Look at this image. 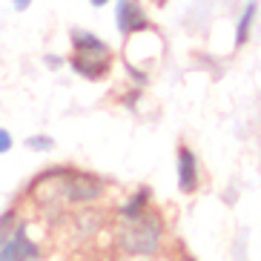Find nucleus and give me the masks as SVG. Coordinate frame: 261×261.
<instances>
[{
  "label": "nucleus",
  "mask_w": 261,
  "mask_h": 261,
  "mask_svg": "<svg viewBox=\"0 0 261 261\" xmlns=\"http://www.w3.org/2000/svg\"><path fill=\"white\" fill-rule=\"evenodd\" d=\"M89 3H92V6H98V9H100V6H103V3H109V0H89Z\"/></svg>",
  "instance_id": "14"
},
{
  "label": "nucleus",
  "mask_w": 261,
  "mask_h": 261,
  "mask_svg": "<svg viewBox=\"0 0 261 261\" xmlns=\"http://www.w3.org/2000/svg\"><path fill=\"white\" fill-rule=\"evenodd\" d=\"M72 43H75L77 52H109L107 43H103L100 38H95L92 32H81V29H75V32H72Z\"/></svg>",
  "instance_id": "7"
},
{
  "label": "nucleus",
  "mask_w": 261,
  "mask_h": 261,
  "mask_svg": "<svg viewBox=\"0 0 261 261\" xmlns=\"http://www.w3.org/2000/svg\"><path fill=\"white\" fill-rule=\"evenodd\" d=\"M123 253L129 255H155L161 247V221L155 215H138L118 238Z\"/></svg>",
  "instance_id": "1"
},
{
  "label": "nucleus",
  "mask_w": 261,
  "mask_h": 261,
  "mask_svg": "<svg viewBox=\"0 0 261 261\" xmlns=\"http://www.w3.org/2000/svg\"><path fill=\"white\" fill-rule=\"evenodd\" d=\"M255 12H258V3H255V0H250V3L244 6V12H241L238 26H236V43H238V46L250 38V26H253V20H255Z\"/></svg>",
  "instance_id": "8"
},
{
  "label": "nucleus",
  "mask_w": 261,
  "mask_h": 261,
  "mask_svg": "<svg viewBox=\"0 0 261 261\" xmlns=\"http://www.w3.org/2000/svg\"><path fill=\"white\" fill-rule=\"evenodd\" d=\"M107 55L109 52H77L75 58H72V69H75L77 75L95 81V77H100L103 72H107V66H109Z\"/></svg>",
  "instance_id": "5"
},
{
  "label": "nucleus",
  "mask_w": 261,
  "mask_h": 261,
  "mask_svg": "<svg viewBox=\"0 0 261 261\" xmlns=\"http://www.w3.org/2000/svg\"><path fill=\"white\" fill-rule=\"evenodd\" d=\"M100 192H103L100 181L92 178V175H86V172H72V175L63 178V195H66L69 201H81V204L98 201Z\"/></svg>",
  "instance_id": "2"
},
{
  "label": "nucleus",
  "mask_w": 261,
  "mask_h": 261,
  "mask_svg": "<svg viewBox=\"0 0 261 261\" xmlns=\"http://www.w3.org/2000/svg\"><path fill=\"white\" fill-rule=\"evenodd\" d=\"M26 146L29 149H38V152H46V149L55 146V141L49 135H32V138H26Z\"/></svg>",
  "instance_id": "11"
},
{
  "label": "nucleus",
  "mask_w": 261,
  "mask_h": 261,
  "mask_svg": "<svg viewBox=\"0 0 261 261\" xmlns=\"http://www.w3.org/2000/svg\"><path fill=\"white\" fill-rule=\"evenodd\" d=\"M12 144H15V138H12V132L0 126V155H3V152H9V149H12Z\"/></svg>",
  "instance_id": "12"
},
{
  "label": "nucleus",
  "mask_w": 261,
  "mask_h": 261,
  "mask_svg": "<svg viewBox=\"0 0 261 261\" xmlns=\"http://www.w3.org/2000/svg\"><path fill=\"white\" fill-rule=\"evenodd\" d=\"M178 187L184 192H192L198 187V161L187 146L178 149Z\"/></svg>",
  "instance_id": "6"
},
{
  "label": "nucleus",
  "mask_w": 261,
  "mask_h": 261,
  "mask_svg": "<svg viewBox=\"0 0 261 261\" xmlns=\"http://www.w3.org/2000/svg\"><path fill=\"white\" fill-rule=\"evenodd\" d=\"M146 198H149V190H138V192H135V198H132L129 204H126V207L121 210V215H123V218H126V221H135L138 215H144V213H141V210H144Z\"/></svg>",
  "instance_id": "9"
},
{
  "label": "nucleus",
  "mask_w": 261,
  "mask_h": 261,
  "mask_svg": "<svg viewBox=\"0 0 261 261\" xmlns=\"http://www.w3.org/2000/svg\"><path fill=\"white\" fill-rule=\"evenodd\" d=\"M115 23H118V29H121V35H132V32L146 29L149 20H146V15L141 12L138 0H121V3H118Z\"/></svg>",
  "instance_id": "4"
},
{
  "label": "nucleus",
  "mask_w": 261,
  "mask_h": 261,
  "mask_svg": "<svg viewBox=\"0 0 261 261\" xmlns=\"http://www.w3.org/2000/svg\"><path fill=\"white\" fill-rule=\"evenodd\" d=\"M29 258H38V247H35V241H29L26 227L20 224L6 244H0V261H29Z\"/></svg>",
  "instance_id": "3"
},
{
  "label": "nucleus",
  "mask_w": 261,
  "mask_h": 261,
  "mask_svg": "<svg viewBox=\"0 0 261 261\" xmlns=\"http://www.w3.org/2000/svg\"><path fill=\"white\" fill-rule=\"evenodd\" d=\"M15 210H9V213L0 215V244H6L9 238H12V230H15Z\"/></svg>",
  "instance_id": "10"
},
{
  "label": "nucleus",
  "mask_w": 261,
  "mask_h": 261,
  "mask_svg": "<svg viewBox=\"0 0 261 261\" xmlns=\"http://www.w3.org/2000/svg\"><path fill=\"white\" fill-rule=\"evenodd\" d=\"M158 3H167V0H158Z\"/></svg>",
  "instance_id": "15"
},
{
  "label": "nucleus",
  "mask_w": 261,
  "mask_h": 261,
  "mask_svg": "<svg viewBox=\"0 0 261 261\" xmlns=\"http://www.w3.org/2000/svg\"><path fill=\"white\" fill-rule=\"evenodd\" d=\"M12 6H15V12H26L32 6V0H12Z\"/></svg>",
  "instance_id": "13"
}]
</instances>
